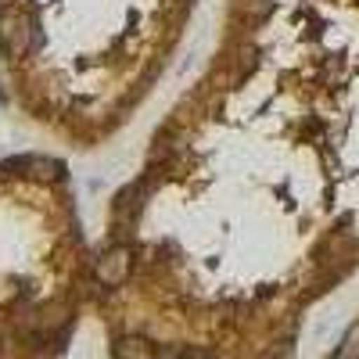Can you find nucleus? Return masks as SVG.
Wrapping results in <instances>:
<instances>
[{"instance_id": "obj_1", "label": "nucleus", "mask_w": 359, "mask_h": 359, "mask_svg": "<svg viewBox=\"0 0 359 359\" xmlns=\"http://www.w3.org/2000/svg\"><path fill=\"white\" fill-rule=\"evenodd\" d=\"M359 266V0H223L108 198L94 294L151 359H273Z\"/></svg>"}, {"instance_id": "obj_2", "label": "nucleus", "mask_w": 359, "mask_h": 359, "mask_svg": "<svg viewBox=\"0 0 359 359\" xmlns=\"http://www.w3.org/2000/svg\"><path fill=\"white\" fill-rule=\"evenodd\" d=\"M201 0H0V90L69 155H94L158 90Z\"/></svg>"}, {"instance_id": "obj_3", "label": "nucleus", "mask_w": 359, "mask_h": 359, "mask_svg": "<svg viewBox=\"0 0 359 359\" xmlns=\"http://www.w3.org/2000/svg\"><path fill=\"white\" fill-rule=\"evenodd\" d=\"M94 294V248L69 162L54 151L0 158V359L57 348Z\"/></svg>"}]
</instances>
